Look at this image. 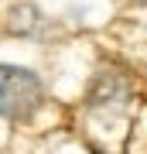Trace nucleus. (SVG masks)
I'll use <instances>...</instances> for the list:
<instances>
[{
    "mask_svg": "<svg viewBox=\"0 0 147 154\" xmlns=\"http://www.w3.org/2000/svg\"><path fill=\"white\" fill-rule=\"evenodd\" d=\"M34 28H38V7H34V4L11 7V31L14 34H31Z\"/></svg>",
    "mask_w": 147,
    "mask_h": 154,
    "instance_id": "3",
    "label": "nucleus"
},
{
    "mask_svg": "<svg viewBox=\"0 0 147 154\" xmlns=\"http://www.w3.org/2000/svg\"><path fill=\"white\" fill-rule=\"evenodd\" d=\"M41 79L24 65H0V116L24 120L41 106Z\"/></svg>",
    "mask_w": 147,
    "mask_h": 154,
    "instance_id": "1",
    "label": "nucleus"
},
{
    "mask_svg": "<svg viewBox=\"0 0 147 154\" xmlns=\"http://www.w3.org/2000/svg\"><path fill=\"white\" fill-rule=\"evenodd\" d=\"M127 96L123 79H116L113 72H103V75L93 82V93H89V103H116V99Z\"/></svg>",
    "mask_w": 147,
    "mask_h": 154,
    "instance_id": "2",
    "label": "nucleus"
}]
</instances>
